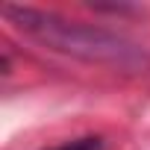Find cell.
Returning a JSON list of instances; mask_svg holds the SVG:
<instances>
[{
    "mask_svg": "<svg viewBox=\"0 0 150 150\" xmlns=\"http://www.w3.org/2000/svg\"><path fill=\"white\" fill-rule=\"evenodd\" d=\"M3 15L24 35H30V38H35V41L59 50V53L86 59V62L115 65V68H127V71L141 68L147 62V56L135 44H129L127 38L112 35V33L97 30V27H86L80 21H68V18L53 15V12L3 3Z\"/></svg>",
    "mask_w": 150,
    "mask_h": 150,
    "instance_id": "6da1fadb",
    "label": "cell"
},
{
    "mask_svg": "<svg viewBox=\"0 0 150 150\" xmlns=\"http://www.w3.org/2000/svg\"><path fill=\"white\" fill-rule=\"evenodd\" d=\"M53 150H100V138H80V141H71V144H62Z\"/></svg>",
    "mask_w": 150,
    "mask_h": 150,
    "instance_id": "7a4b0ae2",
    "label": "cell"
}]
</instances>
